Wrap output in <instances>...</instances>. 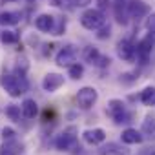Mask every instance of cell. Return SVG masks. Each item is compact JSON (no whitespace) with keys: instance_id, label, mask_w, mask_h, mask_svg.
Masks as SVG:
<instances>
[{"instance_id":"31","label":"cell","mask_w":155,"mask_h":155,"mask_svg":"<svg viewBox=\"0 0 155 155\" xmlns=\"http://www.w3.org/2000/svg\"><path fill=\"white\" fill-rule=\"evenodd\" d=\"M99 2V9H106L110 6V0H97Z\"/></svg>"},{"instance_id":"30","label":"cell","mask_w":155,"mask_h":155,"mask_svg":"<svg viewBox=\"0 0 155 155\" xmlns=\"http://www.w3.org/2000/svg\"><path fill=\"white\" fill-rule=\"evenodd\" d=\"M71 2H73L75 8H84V6H88L91 2V0H71Z\"/></svg>"},{"instance_id":"27","label":"cell","mask_w":155,"mask_h":155,"mask_svg":"<svg viewBox=\"0 0 155 155\" xmlns=\"http://www.w3.org/2000/svg\"><path fill=\"white\" fill-rule=\"evenodd\" d=\"M15 130H11V128H4L2 130V137H4V140H11V139H15Z\"/></svg>"},{"instance_id":"4","label":"cell","mask_w":155,"mask_h":155,"mask_svg":"<svg viewBox=\"0 0 155 155\" xmlns=\"http://www.w3.org/2000/svg\"><path fill=\"white\" fill-rule=\"evenodd\" d=\"M77 104H79L82 110H90L95 102H97V99H99V93H97V90L95 88H91V86H84V88H81L79 91H77Z\"/></svg>"},{"instance_id":"7","label":"cell","mask_w":155,"mask_h":155,"mask_svg":"<svg viewBox=\"0 0 155 155\" xmlns=\"http://www.w3.org/2000/svg\"><path fill=\"white\" fill-rule=\"evenodd\" d=\"M62 84H64V77H62L60 73H48L44 79H42V88H44V91H48V93L57 91Z\"/></svg>"},{"instance_id":"13","label":"cell","mask_w":155,"mask_h":155,"mask_svg":"<svg viewBox=\"0 0 155 155\" xmlns=\"http://www.w3.org/2000/svg\"><path fill=\"white\" fill-rule=\"evenodd\" d=\"M115 18L122 26H126L128 18H131V15H130V4L126 2V0H119V2H117V6H115Z\"/></svg>"},{"instance_id":"11","label":"cell","mask_w":155,"mask_h":155,"mask_svg":"<svg viewBox=\"0 0 155 155\" xmlns=\"http://www.w3.org/2000/svg\"><path fill=\"white\" fill-rule=\"evenodd\" d=\"M24 151V142L11 139V140H4V144L0 146V155H20Z\"/></svg>"},{"instance_id":"28","label":"cell","mask_w":155,"mask_h":155,"mask_svg":"<svg viewBox=\"0 0 155 155\" xmlns=\"http://www.w3.org/2000/svg\"><path fill=\"white\" fill-rule=\"evenodd\" d=\"M49 2H51L53 6H57V8H71L69 4H73L71 0H49Z\"/></svg>"},{"instance_id":"20","label":"cell","mask_w":155,"mask_h":155,"mask_svg":"<svg viewBox=\"0 0 155 155\" xmlns=\"http://www.w3.org/2000/svg\"><path fill=\"white\" fill-rule=\"evenodd\" d=\"M142 133L146 137L155 139V117L153 115H146V119L142 122Z\"/></svg>"},{"instance_id":"1","label":"cell","mask_w":155,"mask_h":155,"mask_svg":"<svg viewBox=\"0 0 155 155\" xmlns=\"http://www.w3.org/2000/svg\"><path fill=\"white\" fill-rule=\"evenodd\" d=\"M0 86L6 90L8 95L11 97H20L28 91L29 88V82L28 79L24 77V69L20 71V68L15 71V73H4L0 77Z\"/></svg>"},{"instance_id":"32","label":"cell","mask_w":155,"mask_h":155,"mask_svg":"<svg viewBox=\"0 0 155 155\" xmlns=\"http://www.w3.org/2000/svg\"><path fill=\"white\" fill-rule=\"evenodd\" d=\"M148 155H155V148H148Z\"/></svg>"},{"instance_id":"9","label":"cell","mask_w":155,"mask_h":155,"mask_svg":"<svg viewBox=\"0 0 155 155\" xmlns=\"http://www.w3.org/2000/svg\"><path fill=\"white\" fill-rule=\"evenodd\" d=\"M117 55H119L122 60L131 62V60L135 58V55H137V46H133L130 40H120V42L117 44Z\"/></svg>"},{"instance_id":"3","label":"cell","mask_w":155,"mask_h":155,"mask_svg":"<svg viewBox=\"0 0 155 155\" xmlns=\"http://www.w3.org/2000/svg\"><path fill=\"white\" fill-rule=\"evenodd\" d=\"M81 24L86 28V29H99L101 26H104V15L101 9H86L81 17Z\"/></svg>"},{"instance_id":"5","label":"cell","mask_w":155,"mask_h":155,"mask_svg":"<svg viewBox=\"0 0 155 155\" xmlns=\"http://www.w3.org/2000/svg\"><path fill=\"white\" fill-rule=\"evenodd\" d=\"M108 113L110 117L117 122V124H122V122H130V115L124 108V102L119 101V99H111L108 102Z\"/></svg>"},{"instance_id":"6","label":"cell","mask_w":155,"mask_h":155,"mask_svg":"<svg viewBox=\"0 0 155 155\" xmlns=\"http://www.w3.org/2000/svg\"><path fill=\"white\" fill-rule=\"evenodd\" d=\"M84 58H86V62H90L93 66H99V68H108L110 62H111L108 57L101 55V51L97 48H91V46L84 49Z\"/></svg>"},{"instance_id":"33","label":"cell","mask_w":155,"mask_h":155,"mask_svg":"<svg viewBox=\"0 0 155 155\" xmlns=\"http://www.w3.org/2000/svg\"><path fill=\"white\" fill-rule=\"evenodd\" d=\"M2 2H4V4H8V2H11V0H2Z\"/></svg>"},{"instance_id":"24","label":"cell","mask_w":155,"mask_h":155,"mask_svg":"<svg viewBox=\"0 0 155 155\" xmlns=\"http://www.w3.org/2000/svg\"><path fill=\"white\" fill-rule=\"evenodd\" d=\"M0 38H2V42H6V44H17L18 42V35L15 31H4Z\"/></svg>"},{"instance_id":"14","label":"cell","mask_w":155,"mask_h":155,"mask_svg":"<svg viewBox=\"0 0 155 155\" xmlns=\"http://www.w3.org/2000/svg\"><path fill=\"white\" fill-rule=\"evenodd\" d=\"M99 155H130V151L117 142H108L99 148Z\"/></svg>"},{"instance_id":"26","label":"cell","mask_w":155,"mask_h":155,"mask_svg":"<svg viewBox=\"0 0 155 155\" xmlns=\"http://www.w3.org/2000/svg\"><path fill=\"white\" fill-rule=\"evenodd\" d=\"M146 28L151 35H155V13L148 15V20H146Z\"/></svg>"},{"instance_id":"8","label":"cell","mask_w":155,"mask_h":155,"mask_svg":"<svg viewBox=\"0 0 155 155\" xmlns=\"http://www.w3.org/2000/svg\"><path fill=\"white\" fill-rule=\"evenodd\" d=\"M75 58H77V48L75 46H64L57 55V64L69 68L71 64H75Z\"/></svg>"},{"instance_id":"2","label":"cell","mask_w":155,"mask_h":155,"mask_svg":"<svg viewBox=\"0 0 155 155\" xmlns=\"http://www.w3.org/2000/svg\"><path fill=\"white\" fill-rule=\"evenodd\" d=\"M55 146H57V150H60V151H75L77 153V150L81 151V146L77 144V130L71 126V128H68V130H64L58 137H57V140H55Z\"/></svg>"},{"instance_id":"22","label":"cell","mask_w":155,"mask_h":155,"mask_svg":"<svg viewBox=\"0 0 155 155\" xmlns=\"http://www.w3.org/2000/svg\"><path fill=\"white\" fill-rule=\"evenodd\" d=\"M20 110H22V106H17V104H8V108H6V115H8L11 120L18 122V120H20Z\"/></svg>"},{"instance_id":"17","label":"cell","mask_w":155,"mask_h":155,"mask_svg":"<svg viewBox=\"0 0 155 155\" xmlns=\"http://www.w3.org/2000/svg\"><path fill=\"white\" fill-rule=\"evenodd\" d=\"M120 137H122V142L124 144H140L142 142V133L137 131V130H133V128L124 130Z\"/></svg>"},{"instance_id":"10","label":"cell","mask_w":155,"mask_h":155,"mask_svg":"<svg viewBox=\"0 0 155 155\" xmlns=\"http://www.w3.org/2000/svg\"><path fill=\"white\" fill-rule=\"evenodd\" d=\"M82 139L91 144V146H101L104 140H106V131L102 128H93V130H86L82 133Z\"/></svg>"},{"instance_id":"25","label":"cell","mask_w":155,"mask_h":155,"mask_svg":"<svg viewBox=\"0 0 155 155\" xmlns=\"http://www.w3.org/2000/svg\"><path fill=\"white\" fill-rule=\"evenodd\" d=\"M97 31H99V33H97V38H99V40L110 38V35H111V28H110V26H106V24H104V26H101Z\"/></svg>"},{"instance_id":"18","label":"cell","mask_w":155,"mask_h":155,"mask_svg":"<svg viewBox=\"0 0 155 155\" xmlns=\"http://www.w3.org/2000/svg\"><path fill=\"white\" fill-rule=\"evenodd\" d=\"M22 115L26 119H35L38 115V106H37V102L33 99H26L22 102Z\"/></svg>"},{"instance_id":"16","label":"cell","mask_w":155,"mask_h":155,"mask_svg":"<svg viewBox=\"0 0 155 155\" xmlns=\"http://www.w3.org/2000/svg\"><path fill=\"white\" fill-rule=\"evenodd\" d=\"M148 13H150V8L144 2H140V0H131L130 2V15H131V18H142Z\"/></svg>"},{"instance_id":"19","label":"cell","mask_w":155,"mask_h":155,"mask_svg":"<svg viewBox=\"0 0 155 155\" xmlns=\"http://www.w3.org/2000/svg\"><path fill=\"white\" fill-rule=\"evenodd\" d=\"M18 22H20V13H17V11L0 13V24H4V26H15Z\"/></svg>"},{"instance_id":"29","label":"cell","mask_w":155,"mask_h":155,"mask_svg":"<svg viewBox=\"0 0 155 155\" xmlns=\"http://www.w3.org/2000/svg\"><path fill=\"white\" fill-rule=\"evenodd\" d=\"M64 29H66V20H58V26L53 28V35H62Z\"/></svg>"},{"instance_id":"15","label":"cell","mask_w":155,"mask_h":155,"mask_svg":"<svg viewBox=\"0 0 155 155\" xmlns=\"http://www.w3.org/2000/svg\"><path fill=\"white\" fill-rule=\"evenodd\" d=\"M35 28L38 29V31H53V28H55V17H51V15H38L37 18H35Z\"/></svg>"},{"instance_id":"21","label":"cell","mask_w":155,"mask_h":155,"mask_svg":"<svg viewBox=\"0 0 155 155\" xmlns=\"http://www.w3.org/2000/svg\"><path fill=\"white\" fill-rule=\"evenodd\" d=\"M140 102H142L144 106H153V104H155V88H153V86L146 88V90L140 93Z\"/></svg>"},{"instance_id":"12","label":"cell","mask_w":155,"mask_h":155,"mask_svg":"<svg viewBox=\"0 0 155 155\" xmlns=\"http://www.w3.org/2000/svg\"><path fill=\"white\" fill-rule=\"evenodd\" d=\"M151 49H153V38H151V33H150V35H148L146 38H142V40L139 42V46H137V57L140 58L142 64L148 60Z\"/></svg>"},{"instance_id":"23","label":"cell","mask_w":155,"mask_h":155,"mask_svg":"<svg viewBox=\"0 0 155 155\" xmlns=\"http://www.w3.org/2000/svg\"><path fill=\"white\" fill-rule=\"evenodd\" d=\"M82 73H84V68H82V64H79V62H77V64H71L69 66V77H71V79H82Z\"/></svg>"}]
</instances>
